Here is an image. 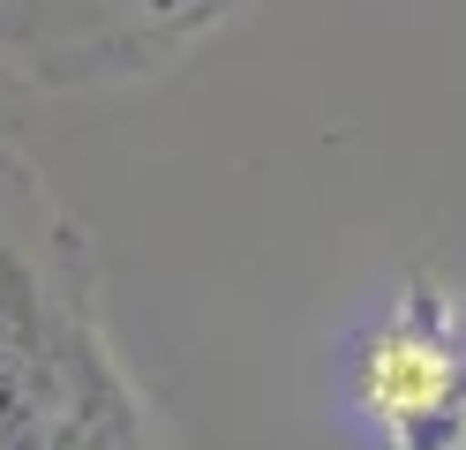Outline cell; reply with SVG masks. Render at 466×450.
Listing matches in <instances>:
<instances>
[{
  "mask_svg": "<svg viewBox=\"0 0 466 450\" xmlns=\"http://www.w3.org/2000/svg\"><path fill=\"white\" fill-rule=\"evenodd\" d=\"M241 0H91V68H151L166 53H188L211 23Z\"/></svg>",
  "mask_w": 466,
  "mask_h": 450,
  "instance_id": "cell-2",
  "label": "cell"
},
{
  "mask_svg": "<svg viewBox=\"0 0 466 450\" xmlns=\"http://www.w3.org/2000/svg\"><path fill=\"white\" fill-rule=\"evenodd\" d=\"M346 413L376 450H466V293L451 278L406 270L346 338Z\"/></svg>",
  "mask_w": 466,
  "mask_h": 450,
  "instance_id": "cell-1",
  "label": "cell"
},
{
  "mask_svg": "<svg viewBox=\"0 0 466 450\" xmlns=\"http://www.w3.org/2000/svg\"><path fill=\"white\" fill-rule=\"evenodd\" d=\"M53 0H0V53L8 60H38L46 68V38H53ZM83 15H91V0H83Z\"/></svg>",
  "mask_w": 466,
  "mask_h": 450,
  "instance_id": "cell-3",
  "label": "cell"
}]
</instances>
